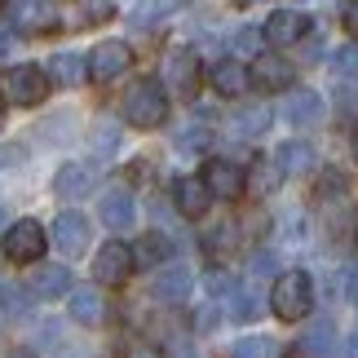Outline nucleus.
<instances>
[{"instance_id": "aec40b11", "label": "nucleus", "mask_w": 358, "mask_h": 358, "mask_svg": "<svg viewBox=\"0 0 358 358\" xmlns=\"http://www.w3.org/2000/svg\"><path fill=\"white\" fill-rule=\"evenodd\" d=\"M9 22L40 31V27L53 22V0H9Z\"/></svg>"}, {"instance_id": "4468645a", "label": "nucleus", "mask_w": 358, "mask_h": 358, "mask_svg": "<svg viewBox=\"0 0 358 358\" xmlns=\"http://www.w3.org/2000/svg\"><path fill=\"white\" fill-rule=\"evenodd\" d=\"M173 199H177V213L182 217H203L208 213V203H213V190L203 186V177H177L173 182Z\"/></svg>"}, {"instance_id": "f8f14e48", "label": "nucleus", "mask_w": 358, "mask_h": 358, "mask_svg": "<svg viewBox=\"0 0 358 358\" xmlns=\"http://www.w3.org/2000/svg\"><path fill=\"white\" fill-rule=\"evenodd\" d=\"M252 85L257 89H292V80H296V66L283 58V53H257V62H252Z\"/></svg>"}, {"instance_id": "4be33fe9", "label": "nucleus", "mask_w": 358, "mask_h": 358, "mask_svg": "<svg viewBox=\"0 0 358 358\" xmlns=\"http://www.w3.org/2000/svg\"><path fill=\"white\" fill-rule=\"evenodd\" d=\"M301 350H306V358H332L336 354V323L332 319H314L310 332L301 336Z\"/></svg>"}, {"instance_id": "393cba45", "label": "nucleus", "mask_w": 358, "mask_h": 358, "mask_svg": "<svg viewBox=\"0 0 358 358\" xmlns=\"http://www.w3.org/2000/svg\"><path fill=\"white\" fill-rule=\"evenodd\" d=\"M31 292H36V296H45V301L66 296V292H71V270H66V266H45V270H36Z\"/></svg>"}, {"instance_id": "0eeeda50", "label": "nucleus", "mask_w": 358, "mask_h": 358, "mask_svg": "<svg viewBox=\"0 0 358 358\" xmlns=\"http://www.w3.org/2000/svg\"><path fill=\"white\" fill-rule=\"evenodd\" d=\"M133 62V49L124 45V40H102L98 49H89V80L93 85H111L129 71Z\"/></svg>"}, {"instance_id": "473e14b6", "label": "nucleus", "mask_w": 358, "mask_h": 358, "mask_svg": "<svg viewBox=\"0 0 358 358\" xmlns=\"http://www.w3.org/2000/svg\"><path fill=\"white\" fill-rule=\"evenodd\" d=\"M0 296H5L9 314H27V292H22V287H0Z\"/></svg>"}, {"instance_id": "7c9ffc66", "label": "nucleus", "mask_w": 358, "mask_h": 358, "mask_svg": "<svg viewBox=\"0 0 358 358\" xmlns=\"http://www.w3.org/2000/svg\"><path fill=\"white\" fill-rule=\"evenodd\" d=\"M332 71H336V76H358V45L332 49Z\"/></svg>"}, {"instance_id": "39448f33", "label": "nucleus", "mask_w": 358, "mask_h": 358, "mask_svg": "<svg viewBox=\"0 0 358 358\" xmlns=\"http://www.w3.org/2000/svg\"><path fill=\"white\" fill-rule=\"evenodd\" d=\"M49 239H53V248L58 252H66V257H80L85 248L93 243V222L85 213H76V208H66V213H58L53 217V226H49Z\"/></svg>"}, {"instance_id": "1a4fd4ad", "label": "nucleus", "mask_w": 358, "mask_h": 358, "mask_svg": "<svg viewBox=\"0 0 358 358\" xmlns=\"http://www.w3.org/2000/svg\"><path fill=\"white\" fill-rule=\"evenodd\" d=\"M203 186L213 190V199H239V195H248V173L235 159H208Z\"/></svg>"}, {"instance_id": "b1692460", "label": "nucleus", "mask_w": 358, "mask_h": 358, "mask_svg": "<svg viewBox=\"0 0 358 358\" xmlns=\"http://www.w3.org/2000/svg\"><path fill=\"white\" fill-rule=\"evenodd\" d=\"M85 76H89V58H85V53H58V58L49 62V80H58L62 89H76Z\"/></svg>"}, {"instance_id": "4c0bfd02", "label": "nucleus", "mask_w": 358, "mask_h": 358, "mask_svg": "<svg viewBox=\"0 0 358 358\" xmlns=\"http://www.w3.org/2000/svg\"><path fill=\"white\" fill-rule=\"evenodd\" d=\"M345 292H350V296H354V301H358V266H354V270H350V279H345Z\"/></svg>"}, {"instance_id": "a878e982", "label": "nucleus", "mask_w": 358, "mask_h": 358, "mask_svg": "<svg viewBox=\"0 0 358 358\" xmlns=\"http://www.w3.org/2000/svg\"><path fill=\"white\" fill-rule=\"evenodd\" d=\"M279 182H283V173H279L274 159H257L252 169H248V195H274Z\"/></svg>"}, {"instance_id": "2eb2a0df", "label": "nucleus", "mask_w": 358, "mask_h": 358, "mask_svg": "<svg viewBox=\"0 0 358 358\" xmlns=\"http://www.w3.org/2000/svg\"><path fill=\"white\" fill-rule=\"evenodd\" d=\"M283 120L296 124V129H310V124H319V120H323V98H319L314 89H296L292 98L283 102Z\"/></svg>"}, {"instance_id": "cd10ccee", "label": "nucleus", "mask_w": 358, "mask_h": 358, "mask_svg": "<svg viewBox=\"0 0 358 358\" xmlns=\"http://www.w3.org/2000/svg\"><path fill=\"white\" fill-rule=\"evenodd\" d=\"M230 358H279V341L274 336H239L230 345Z\"/></svg>"}, {"instance_id": "58836bf2", "label": "nucleus", "mask_w": 358, "mask_h": 358, "mask_svg": "<svg viewBox=\"0 0 358 358\" xmlns=\"http://www.w3.org/2000/svg\"><path fill=\"white\" fill-rule=\"evenodd\" d=\"M345 358H358V332L350 336V345H345Z\"/></svg>"}, {"instance_id": "423d86ee", "label": "nucleus", "mask_w": 358, "mask_h": 358, "mask_svg": "<svg viewBox=\"0 0 358 358\" xmlns=\"http://www.w3.org/2000/svg\"><path fill=\"white\" fill-rule=\"evenodd\" d=\"M133 270H137V261H133V248L124 243V239L102 243L98 257H93V279H98L102 287H120Z\"/></svg>"}, {"instance_id": "ea45409f", "label": "nucleus", "mask_w": 358, "mask_h": 358, "mask_svg": "<svg viewBox=\"0 0 358 358\" xmlns=\"http://www.w3.org/2000/svg\"><path fill=\"white\" fill-rule=\"evenodd\" d=\"M13 358H36V354H31V350H18V354H13Z\"/></svg>"}, {"instance_id": "bb28decb", "label": "nucleus", "mask_w": 358, "mask_h": 358, "mask_svg": "<svg viewBox=\"0 0 358 358\" xmlns=\"http://www.w3.org/2000/svg\"><path fill=\"white\" fill-rule=\"evenodd\" d=\"M169 252H173V243L164 239L159 230H150V235L133 248V261H137V266H164V261H169Z\"/></svg>"}, {"instance_id": "dca6fc26", "label": "nucleus", "mask_w": 358, "mask_h": 358, "mask_svg": "<svg viewBox=\"0 0 358 358\" xmlns=\"http://www.w3.org/2000/svg\"><path fill=\"white\" fill-rule=\"evenodd\" d=\"M190 287H195V279H190L186 266H169V270L155 274V301L182 306V301H190Z\"/></svg>"}, {"instance_id": "f3484780", "label": "nucleus", "mask_w": 358, "mask_h": 358, "mask_svg": "<svg viewBox=\"0 0 358 358\" xmlns=\"http://www.w3.org/2000/svg\"><path fill=\"white\" fill-rule=\"evenodd\" d=\"M71 319L76 323H85V327H98L102 319H106V301H102V292L98 287H71Z\"/></svg>"}, {"instance_id": "f704fd0d", "label": "nucleus", "mask_w": 358, "mask_h": 358, "mask_svg": "<svg viewBox=\"0 0 358 358\" xmlns=\"http://www.w3.org/2000/svg\"><path fill=\"white\" fill-rule=\"evenodd\" d=\"M341 22L350 36H358V0H341Z\"/></svg>"}, {"instance_id": "37998d69", "label": "nucleus", "mask_w": 358, "mask_h": 358, "mask_svg": "<svg viewBox=\"0 0 358 358\" xmlns=\"http://www.w3.org/2000/svg\"><path fill=\"white\" fill-rule=\"evenodd\" d=\"M243 5H261V0H243Z\"/></svg>"}, {"instance_id": "ddd939ff", "label": "nucleus", "mask_w": 358, "mask_h": 358, "mask_svg": "<svg viewBox=\"0 0 358 358\" xmlns=\"http://www.w3.org/2000/svg\"><path fill=\"white\" fill-rule=\"evenodd\" d=\"M98 217H102L106 230H133V222H137V199H133V190H124V186L106 190L102 203H98Z\"/></svg>"}, {"instance_id": "9b49d317", "label": "nucleus", "mask_w": 358, "mask_h": 358, "mask_svg": "<svg viewBox=\"0 0 358 358\" xmlns=\"http://www.w3.org/2000/svg\"><path fill=\"white\" fill-rule=\"evenodd\" d=\"M98 186V169L93 164H80V159H66L58 173H53V195L58 199H80Z\"/></svg>"}, {"instance_id": "79ce46f5", "label": "nucleus", "mask_w": 358, "mask_h": 358, "mask_svg": "<svg viewBox=\"0 0 358 358\" xmlns=\"http://www.w3.org/2000/svg\"><path fill=\"white\" fill-rule=\"evenodd\" d=\"M354 159H358V133H354Z\"/></svg>"}, {"instance_id": "7ed1b4c3", "label": "nucleus", "mask_w": 358, "mask_h": 358, "mask_svg": "<svg viewBox=\"0 0 358 358\" xmlns=\"http://www.w3.org/2000/svg\"><path fill=\"white\" fill-rule=\"evenodd\" d=\"M49 71L45 66H31V62H22V66H9L5 76H0V93L13 102V106H40L49 98Z\"/></svg>"}, {"instance_id": "412c9836", "label": "nucleus", "mask_w": 358, "mask_h": 358, "mask_svg": "<svg viewBox=\"0 0 358 358\" xmlns=\"http://www.w3.org/2000/svg\"><path fill=\"white\" fill-rule=\"evenodd\" d=\"M270 120H274V111L266 102H252V106H239L235 115H230V133L235 137H261L270 129Z\"/></svg>"}, {"instance_id": "9d476101", "label": "nucleus", "mask_w": 358, "mask_h": 358, "mask_svg": "<svg viewBox=\"0 0 358 358\" xmlns=\"http://www.w3.org/2000/svg\"><path fill=\"white\" fill-rule=\"evenodd\" d=\"M310 31V18L306 13H296V9H279V13H270L266 18V45L270 49H287V45H296V40H306Z\"/></svg>"}, {"instance_id": "2f4dec72", "label": "nucleus", "mask_w": 358, "mask_h": 358, "mask_svg": "<svg viewBox=\"0 0 358 358\" xmlns=\"http://www.w3.org/2000/svg\"><path fill=\"white\" fill-rule=\"evenodd\" d=\"M177 146H182V150H203V146H208V124L182 129V133H177Z\"/></svg>"}, {"instance_id": "f03ea898", "label": "nucleus", "mask_w": 358, "mask_h": 358, "mask_svg": "<svg viewBox=\"0 0 358 358\" xmlns=\"http://www.w3.org/2000/svg\"><path fill=\"white\" fill-rule=\"evenodd\" d=\"M124 120L133 129H159L169 120V89L159 80H137V85L124 93Z\"/></svg>"}, {"instance_id": "a211bd4d", "label": "nucleus", "mask_w": 358, "mask_h": 358, "mask_svg": "<svg viewBox=\"0 0 358 358\" xmlns=\"http://www.w3.org/2000/svg\"><path fill=\"white\" fill-rule=\"evenodd\" d=\"M213 89L222 93V98H239V93L252 85V76H248V66L243 62H235V58H226V62H217L213 66Z\"/></svg>"}, {"instance_id": "5701e85b", "label": "nucleus", "mask_w": 358, "mask_h": 358, "mask_svg": "<svg viewBox=\"0 0 358 358\" xmlns=\"http://www.w3.org/2000/svg\"><path fill=\"white\" fill-rule=\"evenodd\" d=\"M186 0H137L133 13H129V22L137 27V31H150V27H159L169 13H177Z\"/></svg>"}, {"instance_id": "a18cd8bd", "label": "nucleus", "mask_w": 358, "mask_h": 358, "mask_svg": "<svg viewBox=\"0 0 358 358\" xmlns=\"http://www.w3.org/2000/svg\"><path fill=\"white\" fill-rule=\"evenodd\" d=\"M287 358H301V354H287Z\"/></svg>"}, {"instance_id": "a19ab883", "label": "nucleus", "mask_w": 358, "mask_h": 358, "mask_svg": "<svg viewBox=\"0 0 358 358\" xmlns=\"http://www.w3.org/2000/svg\"><path fill=\"white\" fill-rule=\"evenodd\" d=\"M0 230H9V222H5V208H0Z\"/></svg>"}, {"instance_id": "72a5a7b5", "label": "nucleus", "mask_w": 358, "mask_h": 358, "mask_svg": "<svg viewBox=\"0 0 358 358\" xmlns=\"http://www.w3.org/2000/svg\"><path fill=\"white\" fill-rule=\"evenodd\" d=\"M261 40H266L261 31H252V27H243V31L235 36V49H239V53H257V49H261Z\"/></svg>"}, {"instance_id": "c03bdc74", "label": "nucleus", "mask_w": 358, "mask_h": 358, "mask_svg": "<svg viewBox=\"0 0 358 358\" xmlns=\"http://www.w3.org/2000/svg\"><path fill=\"white\" fill-rule=\"evenodd\" d=\"M177 358H195V354H177Z\"/></svg>"}, {"instance_id": "e433bc0d", "label": "nucleus", "mask_w": 358, "mask_h": 358, "mask_svg": "<svg viewBox=\"0 0 358 358\" xmlns=\"http://www.w3.org/2000/svg\"><path fill=\"white\" fill-rule=\"evenodd\" d=\"M252 274H274V257L270 252H257L252 257Z\"/></svg>"}, {"instance_id": "c85d7f7f", "label": "nucleus", "mask_w": 358, "mask_h": 358, "mask_svg": "<svg viewBox=\"0 0 358 358\" xmlns=\"http://www.w3.org/2000/svg\"><path fill=\"white\" fill-rule=\"evenodd\" d=\"M257 314H261V301L252 292H243V287H235V292H230V319L248 323V319H257Z\"/></svg>"}, {"instance_id": "6e6552de", "label": "nucleus", "mask_w": 358, "mask_h": 358, "mask_svg": "<svg viewBox=\"0 0 358 358\" xmlns=\"http://www.w3.org/2000/svg\"><path fill=\"white\" fill-rule=\"evenodd\" d=\"M164 89H173V93H182V98H195V89H199V58L190 49H173L169 58H164V80H159Z\"/></svg>"}, {"instance_id": "c756f323", "label": "nucleus", "mask_w": 358, "mask_h": 358, "mask_svg": "<svg viewBox=\"0 0 358 358\" xmlns=\"http://www.w3.org/2000/svg\"><path fill=\"white\" fill-rule=\"evenodd\" d=\"M239 243V226L235 222H226V226H217L213 230V235L208 239H203V248H208V252L213 257H222V252H230V248H235Z\"/></svg>"}, {"instance_id": "20e7f679", "label": "nucleus", "mask_w": 358, "mask_h": 358, "mask_svg": "<svg viewBox=\"0 0 358 358\" xmlns=\"http://www.w3.org/2000/svg\"><path fill=\"white\" fill-rule=\"evenodd\" d=\"M45 248H49V230L40 222H31V217H22V222H13L5 230V257L13 266H36L45 257Z\"/></svg>"}, {"instance_id": "f257e3e1", "label": "nucleus", "mask_w": 358, "mask_h": 358, "mask_svg": "<svg viewBox=\"0 0 358 358\" xmlns=\"http://www.w3.org/2000/svg\"><path fill=\"white\" fill-rule=\"evenodd\" d=\"M270 310L279 314L283 323H296L314 310V279L306 270H283L270 287Z\"/></svg>"}, {"instance_id": "6ab92c4d", "label": "nucleus", "mask_w": 358, "mask_h": 358, "mask_svg": "<svg viewBox=\"0 0 358 358\" xmlns=\"http://www.w3.org/2000/svg\"><path fill=\"white\" fill-rule=\"evenodd\" d=\"M274 164H279V173L283 177H301V173H310L314 169V146L310 142H283L279 150H274Z\"/></svg>"}, {"instance_id": "c9c22d12", "label": "nucleus", "mask_w": 358, "mask_h": 358, "mask_svg": "<svg viewBox=\"0 0 358 358\" xmlns=\"http://www.w3.org/2000/svg\"><path fill=\"white\" fill-rule=\"evenodd\" d=\"M85 5H89V13H93L89 22H106V18H111V0H85Z\"/></svg>"}]
</instances>
